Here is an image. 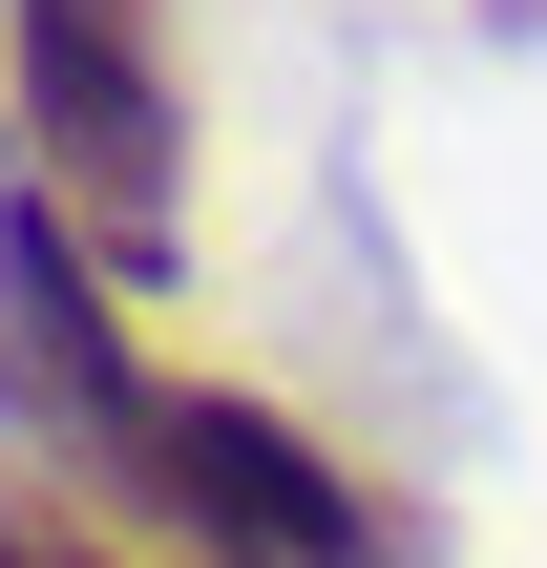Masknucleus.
<instances>
[{
	"label": "nucleus",
	"mask_w": 547,
	"mask_h": 568,
	"mask_svg": "<svg viewBox=\"0 0 547 568\" xmlns=\"http://www.w3.org/2000/svg\"><path fill=\"white\" fill-rule=\"evenodd\" d=\"M0 63H21V190L105 253V274H169L190 232V126H169V0H0Z\"/></svg>",
	"instance_id": "1"
},
{
	"label": "nucleus",
	"mask_w": 547,
	"mask_h": 568,
	"mask_svg": "<svg viewBox=\"0 0 547 568\" xmlns=\"http://www.w3.org/2000/svg\"><path fill=\"white\" fill-rule=\"evenodd\" d=\"M84 485H126L190 568H379V506H358V485H337L274 400L169 379V358H148V400L105 422V464H84Z\"/></svg>",
	"instance_id": "2"
},
{
	"label": "nucleus",
	"mask_w": 547,
	"mask_h": 568,
	"mask_svg": "<svg viewBox=\"0 0 547 568\" xmlns=\"http://www.w3.org/2000/svg\"><path fill=\"white\" fill-rule=\"evenodd\" d=\"M0 568H126V548H84L63 506H21V485H0Z\"/></svg>",
	"instance_id": "3"
}]
</instances>
